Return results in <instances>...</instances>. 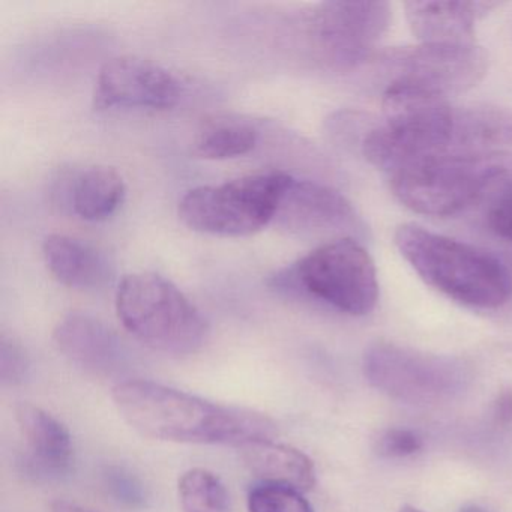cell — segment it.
<instances>
[{
  "label": "cell",
  "mask_w": 512,
  "mask_h": 512,
  "mask_svg": "<svg viewBox=\"0 0 512 512\" xmlns=\"http://www.w3.org/2000/svg\"><path fill=\"white\" fill-rule=\"evenodd\" d=\"M268 284L283 295L314 299L350 316L371 313L379 299L376 265L355 238L323 242L271 275Z\"/></svg>",
  "instance_id": "cell-4"
},
{
  "label": "cell",
  "mask_w": 512,
  "mask_h": 512,
  "mask_svg": "<svg viewBox=\"0 0 512 512\" xmlns=\"http://www.w3.org/2000/svg\"><path fill=\"white\" fill-rule=\"evenodd\" d=\"M365 65L386 86H418L449 98L478 85L488 70V55L472 44H419L374 52ZM383 88V89H385Z\"/></svg>",
  "instance_id": "cell-8"
},
{
  "label": "cell",
  "mask_w": 512,
  "mask_h": 512,
  "mask_svg": "<svg viewBox=\"0 0 512 512\" xmlns=\"http://www.w3.org/2000/svg\"><path fill=\"white\" fill-rule=\"evenodd\" d=\"M16 416L29 446V454L20 460L23 473L35 481H50L65 475L73 455L68 428L46 410L28 403L17 407Z\"/></svg>",
  "instance_id": "cell-13"
},
{
  "label": "cell",
  "mask_w": 512,
  "mask_h": 512,
  "mask_svg": "<svg viewBox=\"0 0 512 512\" xmlns=\"http://www.w3.org/2000/svg\"><path fill=\"white\" fill-rule=\"evenodd\" d=\"M179 502L184 512H230V494L215 473L188 470L179 478Z\"/></svg>",
  "instance_id": "cell-19"
},
{
  "label": "cell",
  "mask_w": 512,
  "mask_h": 512,
  "mask_svg": "<svg viewBox=\"0 0 512 512\" xmlns=\"http://www.w3.org/2000/svg\"><path fill=\"white\" fill-rule=\"evenodd\" d=\"M389 22L386 2H323L308 14L305 31L317 64L349 73L370 61Z\"/></svg>",
  "instance_id": "cell-7"
},
{
  "label": "cell",
  "mask_w": 512,
  "mask_h": 512,
  "mask_svg": "<svg viewBox=\"0 0 512 512\" xmlns=\"http://www.w3.org/2000/svg\"><path fill=\"white\" fill-rule=\"evenodd\" d=\"M422 445V437L415 431L394 428L380 437L379 452L391 458L410 457L421 451Z\"/></svg>",
  "instance_id": "cell-24"
},
{
  "label": "cell",
  "mask_w": 512,
  "mask_h": 512,
  "mask_svg": "<svg viewBox=\"0 0 512 512\" xmlns=\"http://www.w3.org/2000/svg\"><path fill=\"white\" fill-rule=\"evenodd\" d=\"M400 512H422V511H419V509L413 508V506H404V508H401Z\"/></svg>",
  "instance_id": "cell-28"
},
{
  "label": "cell",
  "mask_w": 512,
  "mask_h": 512,
  "mask_svg": "<svg viewBox=\"0 0 512 512\" xmlns=\"http://www.w3.org/2000/svg\"><path fill=\"white\" fill-rule=\"evenodd\" d=\"M112 398L137 433L164 442L242 448L277 434V425L263 413L212 403L151 380L119 382Z\"/></svg>",
  "instance_id": "cell-1"
},
{
  "label": "cell",
  "mask_w": 512,
  "mask_h": 512,
  "mask_svg": "<svg viewBox=\"0 0 512 512\" xmlns=\"http://www.w3.org/2000/svg\"><path fill=\"white\" fill-rule=\"evenodd\" d=\"M116 311L136 340L164 355H193L208 340V322L196 305L172 281L155 272L122 278Z\"/></svg>",
  "instance_id": "cell-5"
},
{
  "label": "cell",
  "mask_w": 512,
  "mask_h": 512,
  "mask_svg": "<svg viewBox=\"0 0 512 512\" xmlns=\"http://www.w3.org/2000/svg\"><path fill=\"white\" fill-rule=\"evenodd\" d=\"M248 511L314 512V509L302 496V491L289 485L260 481L248 493Z\"/></svg>",
  "instance_id": "cell-20"
},
{
  "label": "cell",
  "mask_w": 512,
  "mask_h": 512,
  "mask_svg": "<svg viewBox=\"0 0 512 512\" xmlns=\"http://www.w3.org/2000/svg\"><path fill=\"white\" fill-rule=\"evenodd\" d=\"M52 512H98L86 506L77 505V503L68 502V500H56L52 503Z\"/></svg>",
  "instance_id": "cell-26"
},
{
  "label": "cell",
  "mask_w": 512,
  "mask_h": 512,
  "mask_svg": "<svg viewBox=\"0 0 512 512\" xmlns=\"http://www.w3.org/2000/svg\"><path fill=\"white\" fill-rule=\"evenodd\" d=\"M53 340L65 358L94 376H118L128 368L130 356L121 338L89 314L65 316L56 325Z\"/></svg>",
  "instance_id": "cell-12"
},
{
  "label": "cell",
  "mask_w": 512,
  "mask_h": 512,
  "mask_svg": "<svg viewBox=\"0 0 512 512\" xmlns=\"http://www.w3.org/2000/svg\"><path fill=\"white\" fill-rule=\"evenodd\" d=\"M368 382L395 400L434 404L460 394L469 383L463 362L395 344L370 347L364 359Z\"/></svg>",
  "instance_id": "cell-9"
},
{
  "label": "cell",
  "mask_w": 512,
  "mask_h": 512,
  "mask_svg": "<svg viewBox=\"0 0 512 512\" xmlns=\"http://www.w3.org/2000/svg\"><path fill=\"white\" fill-rule=\"evenodd\" d=\"M292 176L284 172H259L220 185H203L188 191L178 214L190 229L208 235L241 238L274 221L284 188Z\"/></svg>",
  "instance_id": "cell-6"
},
{
  "label": "cell",
  "mask_w": 512,
  "mask_h": 512,
  "mask_svg": "<svg viewBox=\"0 0 512 512\" xmlns=\"http://www.w3.org/2000/svg\"><path fill=\"white\" fill-rule=\"evenodd\" d=\"M44 260L56 280L73 289H95L110 277L106 256L97 248L67 235L47 236Z\"/></svg>",
  "instance_id": "cell-15"
},
{
  "label": "cell",
  "mask_w": 512,
  "mask_h": 512,
  "mask_svg": "<svg viewBox=\"0 0 512 512\" xmlns=\"http://www.w3.org/2000/svg\"><path fill=\"white\" fill-rule=\"evenodd\" d=\"M272 223L296 238L326 242L355 238L364 232L361 218L343 194L320 182L293 176Z\"/></svg>",
  "instance_id": "cell-10"
},
{
  "label": "cell",
  "mask_w": 512,
  "mask_h": 512,
  "mask_svg": "<svg viewBox=\"0 0 512 512\" xmlns=\"http://www.w3.org/2000/svg\"><path fill=\"white\" fill-rule=\"evenodd\" d=\"M496 2H409L406 16L421 44H472L475 25Z\"/></svg>",
  "instance_id": "cell-14"
},
{
  "label": "cell",
  "mask_w": 512,
  "mask_h": 512,
  "mask_svg": "<svg viewBox=\"0 0 512 512\" xmlns=\"http://www.w3.org/2000/svg\"><path fill=\"white\" fill-rule=\"evenodd\" d=\"M511 175L512 155L502 152L433 155L391 173V190L416 214L451 217L488 199Z\"/></svg>",
  "instance_id": "cell-3"
},
{
  "label": "cell",
  "mask_w": 512,
  "mask_h": 512,
  "mask_svg": "<svg viewBox=\"0 0 512 512\" xmlns=\"http://www.w3.org/2000/svg\"><path fill=\"white\" fill-rule=\"evenodd\" d=\"M460 512H487V511H485V509L479 508V506H476V505H467V506H463V508H461Z\"/></svg>",
  "instance_id": "cell-27"
},
{
  "label": "cell",
  "mask_w": 512,
  "mask_h": 512,
  "mask_svg": "<svg viewBox=\"0 0 512 512\" xmlns=\"http://www.w3.org/2000/svg\"><path fill=\"white\" fill-rule=\"evenodd\" d=\"M259 133L250 122L218 119L203 125L194 139V154L206 160L241 157L256 148Z\"/></svg>",
  "instance_id": "cell-18"
},
{
  "label": "cell",
  "mask_w": 512,
  "mask_h": 512,
  "mask_svg": "<svg viewBox=\"0 0 512 512\" xmlns=\"http://www.w3.org/2000/svg\"><path fill=\"white\" fill-rule=\"evenodd\" d=\"M239 449L242 460L260 481L289 485L302 493L316 484L313 461L293 446L272 439L247 443Z\"/></svg>",
  "instance_id": "cell-16"
},
{
  "label": "cell",
  "mask_w": 512,
  "mask_h": 512,
  "mask_svg": "<svg viewBox=\"0 0 512 512\" xmlns=\"http://www.w3.org/2000/svg\"><path fill=\"white\" fill-rule=\"evenodd\" d=\"M395 245L416 274L437 292L467 305L493 310L512 296V275L493 254L475 245L403 224Z\"/></svg>",
  "instance_id": "cell-2"
},
{
  "label": "cell",
  "mask_w": 512,
  "mask_h": 512,
  "mask_svg": "<svg viewBox=\"0 0 512 512\" xmlns=\"http://www.w3.org/2000/svg\"><path fill=\"white\" fill-rule=\"evenodd\" d=\"M31 373V361L16 341L0 343V380L7 386L22 385Z\"/></svg>",
  "instance_id": "cell-23"
},
{
  "label": "cell",
  "mask_w": 512,
  "mask_h": 512,
  "mask_svg": "<svg viewBox=\"0 0 512 512\" xmlns=\"http://www.w3.org/2000/svg\"><path fill=\"white\" fill-rule=\"evenodd\" d=\"M182 86L170 71L139 56L110 59L98 74L94 106L107 109H172Z\"/></svg>",
  "instance_id": "cell-11"
},
{
  "label": "cell",
  "mask_w": 512,
  "mask_h": 512,
  "mask_svg": "<svg viewBox=\"0 0 512 512\" xmlns=\"http://www.w3.org/2000/svg\"><path fill=\"white\" fill-rule=\"evenodd\" d=\"M488 199L490 206L485 215L487 226L497 238L512 244V175L508 176Z\"/></svg>",
  "instance_id": "cell-22"
},
{
  "label": "cell",
  "mask_w": 512,
  "mask_h": 512,
  "mask_svg": "<svg viewBox=\"0 0 512 512\" xmlns=\"http://www.w3.org/2000/svg\"><path fill=\"white\" fill-rule=\"evenodd\" d=\"M125 182L113 167L94 166L74 176L70 205L86 221L112 217L125 199Z\"/></svg>",
  "instance_id": "cell-17"
},
{
  "label": "cell",
  "mask_w": 512,
  "mask_h": 512,
  "mask_svg": "<svg viewBox=\"0 0 512 512\" xmlns=\"http://www.w3.org/2000/svg\"><path fill=\"white\" fill-rule=\"evenodd\" d=\"M104 485L113 500L125 508H145L148 502V491L143 482L124 467H109L104 472Z\"/></svg>",
  "instance_id": "cell-21"
},
{
  "label": "cell",
  "mask_w": 512,
  "mask_h": 512,
  "mask_svg": "<svg viewBox=\"0 0 512 512\" xmlns=\"http://www.w3.org/2000/svg\"><path fill=\"white\" fill-rule=\"evenodd\" d=\"M494 421L500 427L512 425V391H505L499 395L494 403Z\"/></svg>",
  "instance_id": "cell-25"
}]
</instances>
